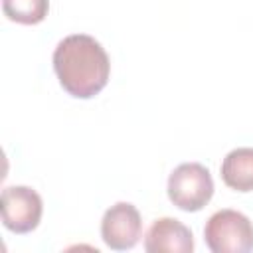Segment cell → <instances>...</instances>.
Here are the masks:
<instances>
[{
  "label": "cell",
  "instance_id": "obj_2",
  "mask_svg": "<svg viewBox=\"0 0 253 253\" xmlns=\"http://www.w3.org/2000/svg\"><path fill=\"white\" fill-rule=\"evenodd\" d=\"M204 239L213 253H249L253 251V223L237 210H219L206 221Z\"/></svg>",
  "mask_w": 253,
  "mask_h": 253
},
{
  "label": "cell",
  "instance_id": "obj_8",
  "mask_svg": "<svg viewBox=\"0 0 253 253\" xmlns=\"http://www.w3.org/2000/svg\"><path fill=\"white\" fill-rule=\"evenodd\" d=\"M2 10L12 22L34 26L47 16L49 0H2Z\"/></svg>",
  "mask_w": 253,
  "mask_h": 253
},
{
  "label": "cell",
  "instance_id": "obj_6",
  "mask_svg": "<svg viewBox=\"0 0 253 253\" xmlns=\"http://www.w3.org/2000/svg\"><path fill=\"white\" fill-rule=\"evenodd\" d=\"M144 249L148 253H192L194 235L182 221L174 217H160L148 227L144 235Z\"/></svg>",
  "mask_w": 253,
  "mask_h": 253
},
{
  "label": "cell",
  "instance_id": "obj_3",
  "mask_svg": "<svg viewBox=\"0 0 253 253\" xmlns=\"http://www.w3.org/2000/svg\"><path fill=\"white\" fill-rule=\"evenodd\" d=\"M170 202L182 211H200L213 196V178L200 162H184L172 170L166 186Z\"/></svg>",
  "mask_w": 253,
  "mask_h": 253
},
{
  "label": "cell",
  "instance_id": "obj_7",
  "mask_svg": "<svg viewBox=\"0 0 253 253\" xmlns=\"http://www.w3.org/2000/svg\"><path fill=\"white\" fill-rule=\"evenodd\" d=\"M221 180L235 192H253V148L239 146L227 152L221 162Z\"/></svg>",
  "mask_w": 253,
  "mask_h": 253
},
{
  "label": "cell",
  "instance_id": "obj_5",
  "mask_svg": "<svg viewBox=\"0 0 253 253\" xmlns=\"http://www.w3.org/2000/svg\"><path fill=\"white\" fill-rule=\"evenodd\" d=\"M142 233V219L138 210L128 202H117L101 219V237L107 247L115 251L132 249Z\"/></svg>",
  "mask_w": 253,
  "mask_h": 253
},
{
  "label": "cell",
  "instance_id": "obj_1",
  "mask_svg": "<svg viewBox=\"0 0 253 253\" xmlns=\"http://www.w3.org/2000/svg\"><path fill=\"white\" fill-rule=\"evenodd\" d=\"M53 69L59 85L75 99L99 95L111 75L105 47L87 34H71L53 49Z\"/></svg>",
  "mask_w": 253,
  "mask_h": 253
},
{
  "label": "cell",
  "instance_id": "obj_4",
  "mask_svg": "<svg viewBox=\"0 0 253 253\" xmlns=\"http://www.w3.org/2000/svg\"><path fill=\"white\" fill-rule=\"evenodd\" d=\"M2 223L12 233L34 231L43 213V202L30 186H6L0 194Z\"/></svg>",
  "mask_w": 253,
  "mask_h": 253
}]
</instances>
